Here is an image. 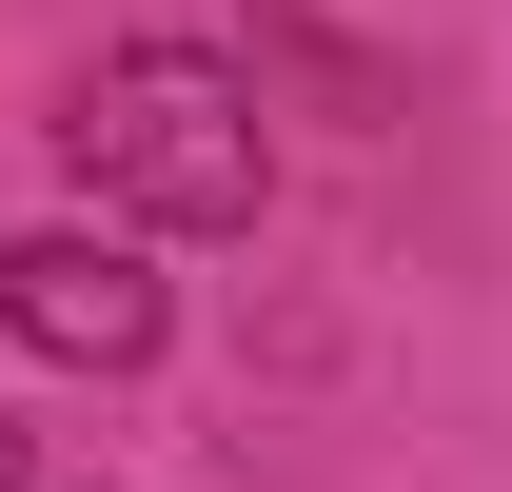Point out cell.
I'll list each match as a JSON object with an SVG mask.
<instances>
[{
	"mask_svg": "<svg viewBox=\"0 0 512 492\" xmlns=\"http://www.w3.org/2000/svg\"><path fill=\"white\" fill-rule=\"evenodd\" d=\"M60 178L138 237H256L276 217V99L217 40H119L60 79Z\"/></svg>",
	"mask_w": 512,
	"mask_h": 492,
	"instance_id": "obj_1",
	"label": "cell"
},
{
	"mask_svg": "<svg viewBox=\"0 0 512 492\" xmlns=\"http://www.w3.org/2000/svg\"><path fill=\"white\" fill-rule=\"evenodd\" d=\"M0 335L60 374H138L158 335H178V296H158V256H138V217H60V237L0 256Z\"/></svg>",
	"mask_w": 512,
	"mask_h": 492,
	"instance_id": "obj_2",
	"label": "cell"
},
{
	"mask_svg": "<svg viewBox=\"0 0 512 492\" xmlns=\"http://www.w3.org/2000/svg\"><path fill=\"white\" fill-rule=\"evenodd\" d=\"M0 473H20V453H0Z\"/></svg>",
	"mask_w": 512,
	"mask_h": 492,
	"instance_id": "obj_3",
	"label": "cell"
}]
</instances>
